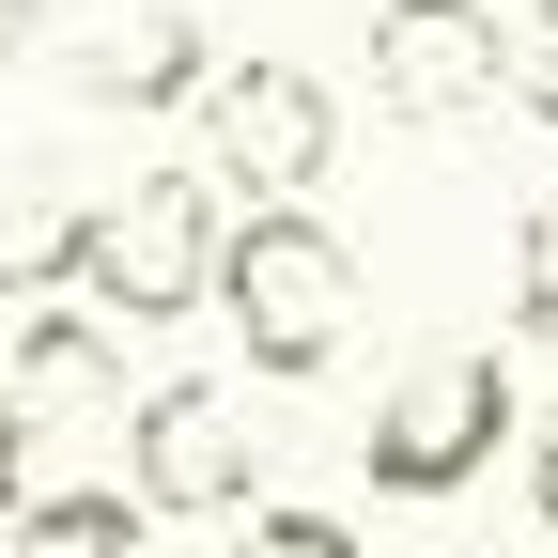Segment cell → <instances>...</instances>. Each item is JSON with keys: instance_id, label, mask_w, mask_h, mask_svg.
I'll return each instance as SVG.
<instances>
[{"instance_id": "4", "label": "cell", "mask_w": 558, "mask_h": 558, "mask_svg": "<svg viewBox=\"0 0 558 558\" xmlns=\"http://www.w3.org/2000/svg\"><path fill=\"white\" fill-rule=\"evenodd\" d=\"M109 481H124L156 527H171V512H186V527H202V512H248V497H264L248 388H233V373H171V388H140V403H124V465H109Z\"/></svg>"}, {"instance_id": "15", "label": "cell", "mask_w": 558, "mask_h": 558, "mask_svg": "<svg viewBox=\"0 0 558 558\" xmlns=\"http://www.w3.org/2000/svg\"><path fill=\"white\" fill-rule=\"evenodd\" d=\"M32 32H47V0H0V62H32Z\"/></svg>"}, {"instance_id": "8", "label": "cell", "mask_w": 558, "mask_h": 558, "mask_svg": "<svg viewBox=\"0 0 558 558\" xmlns=\"http://www.w3.org/2000/svg\"><path fill=\"white\" fill-rule=\"evenodd\" d=\"M202 78H218V32H202L186 0H140V16H109L94 62H78V94H94V109H202Z\"/></svg>"}, {"instance_id": "9", "label": "cell", "mask_w": 558, "mask_h": 558, "mask_svg": "<svg viewBox=\"0 0 558 558\" xmlns=\"http://www.w3.org/2000/svg\"><path fill=\"white\" fill-rule=\"evenodd\" d=\"M0 558H156V512L124 481H47V497L0 527Z\"/></svg>"}, {"instance_id": "2", "label": "cell", "mask_w": 558, "mask_h": 558, "mask_svg": "<svg viewBox=\"0 0 558 558\" xmlns=\"http://www.w3.org/2000/svg\"><path fill=\"white\" fill-rule=\"evenodd\" d=\"M202 311L248 341V373L295 388V373L341 357V326H357V248H341L311 202H264V218L218 233V295H202Z\"/></svg>"}, {"instance_id": "13", "label": "cell", "mask_w": 558, "mask_h": 558, "mask_svg": "<svg viewBox=\"0 0 558 558\" xmlns=\"http://www.w3.org/2000/svg\"><path fill=\"white\" fill-rule=\"evenodd\" d=\"M497 94H512L527 124H558V0H543L527 32H512V78H497Z\"/></svg>"}, {"instance_id": "7", "label": "cell", "mask_w": 558, "mask_h": 558, "mask_svg": "<svg viewBox=\"0 0 558 558\" xmlns=\"http://www.w3.org/2000/svg\"><path fill=\"white\" fill-rule=\"evenodd\" d=\"M512 78V32L481 0H373V109L403 124H481Z\"/></svg>"}, {"instance_id": "1", "label": "cell", "mask_w": 558, "mask_h": 558, "mask_svg": "<svg viewBox=\"0 0 558 558\" xmlns=\"http://www.w3.org/2000/svg\"><path fill=\"white\" fill-rule=\"evenodd\" d=\"M218 186L202 171H124V186H94V218H78V279H62V295H78L109 341L124 326H186L202 295H218Z\"/></svg>"}, {"instance_id": "3", "label": "cell", "mask_w": 558, "mask_h": 558, "mask_svg": "<svg viewBox=\"0 0 558 558\" xmlns=\"http://www.w3.org/2000/svg\"><path fill=\"white\" fill-rule=\"evenodd\" d=\"M512 435H527V403H512V357H497V341H435V357H403V373H388V403H373L357 465H373V497L435 512V497H465V481L497 465Z\"/></svg>"}, {"instance_id": "14", "label": "cell", "mask_w": 558, "mask_h": 558, "mask_svg": "<svg viewBox=\"0 0 558 558\" xmlns=\"http://www.w3.org/2000/svg\"><path fill=\"white\" fill-rule=\"evenodd\" d=\"M527 497H543V527H558V418L527 435Z\"/></svg>"}, {"instance_id": "5", "label": "cell", "mask_w": 558, "mask_h": 558, "mask_svg": "<svg viewBox=\"0 0 558 558\" xmlns=\"http://www.w3.org/2000/svg\"><path fill=\"white\" fill-rule=\"evenodd\" d=\"M0 450L32 465V497H47L62 450H109L124 465V341L94 311H32L16 341H0Z\"/></svg>"}, {"instance_id": "11", "label": "cell", "mask_w": 558, "mask_h": 558, "mask_svg": "<svg viewBox=\"0 0 558 558\" xmlns=\"http://www.w3.org/2000/svg\"><path fill=\"white\" fill-rule=\"evenodd\" d=\"M512 326L558 341V186H527V218H512Z\"/></svg>"}, {"instance_id": "10", "label": "cell", "mask_w": 558, "mask_h": 558, "mask_svg": "<svg viewBox=\"0 0 558 558\" xmlns=\"http://www.w3.org/2000/svg\"><path fill=\"white\" fill-rule=\"evenodd\" d=\"M78 218L94 202L62 171H0V295H62L78 279Z\"/></svg>"}, {"instance_id": "12", "label": "cell", "mask_w": 558, "mask_h": 558, "mask_svg": "<svg viewBox=\"0 0 558 558\" xmlns=\"http://www.w3.org/2000/svg\"><path fill=\"white\" fill-rule=\"evenodd\" d=\"M248 558H373L341 512H248Z\"/></svg>"}, {"instance_id": "6", "label": "cell", "mask_w": 558, "mask_h": 558, "mask_svg": "<svg viewBox=\"0 0 558 558\" xmlns=\"http://www.w3.org/2000/svg\"><path fill=\"white\" fill-rule=\"evenodd\" d=\"M202 186H248V218L264 202H311L326 156H341V94L311 78V62H218L202 78Z\"/></svg>"}]
</instances>
